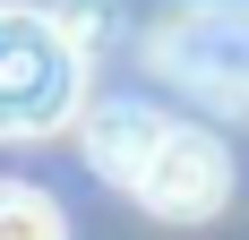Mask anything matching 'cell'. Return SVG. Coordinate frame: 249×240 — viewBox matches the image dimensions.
<instances>
[{
    "label": "cell",
    "instance_id": "1",
    "mask_svg": "<svg viewBox=\"0 0 249 240\" xmlns=\"http://www.w3.org/2000/svg\"><path fill=\"white\" fill-rule=\"evenodd\" d=\"M86 103V51L60 17L0 0V137H52Z\"/></svg>",
    "mask_w": 249,
    "mask_h": 240
},
{
    "label": "cell",
    "instance_id": "2",
    "mask_svg": "<svg viewBox=\"0 0 249 240\" xmlns=\"http://www.w3.org/2000/svg\"><path fill=\"white\" fill-rule=\"evenodd\" d=\"M129 197H138L146 215H163V223L224 215V197H232V154H224V137L198 129V120H163V137L146 146V163L129 171Z\"/></svg>",
    "mask_w": 249,
    "mask_h": 240
},
{
    "label": "cell",
    "instance_id": "3",
    "mask_svg": "<svg viewBox=\"0 0 249 240\" xmlns=\"http://www.w3.org/2000/svg\"><path fill=\"white\" fill-rule=\"evenodd\" d=\"M77 129H86V163H95L112 189H129V171L146 163V146L163 137V112H155V103L112 95V103H95V112L77 120Z\"/></svg>",
    "mask_w": 249,
    "mask_h": 240
},
{
    "label": "cell",
    "instance_id": "4",
    "mask_svg": "<svg viewBox=\"0 0 249 240\" xmlns=\"http://www.w3.org/2000/svg\"><path fill=\"white\" fill-rule=\"evenodd\" d=\"M0 240H69V215L35 180H0Z\"/></svg>",
    "mask_w": 249,
    "mask_h": 240
}]
</instances>
